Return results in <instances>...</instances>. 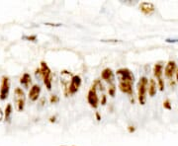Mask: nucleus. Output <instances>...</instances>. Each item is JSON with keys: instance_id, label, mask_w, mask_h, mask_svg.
<instances>
[{"instance_id": "f257e3e1", "label": "nucleus", "mask_w": 178, "mask_h": 146, "mask_svg": "<svg viewBox=\"0 0 178 146\" xmlns=\"http://www.w3.org/2000/svg\"><path fill=\"white\" fill-rule=\"evenodd\" d=\"M37 73L39 72L40 75L43 77L44 83L46 85L48 90L52 89V82H53V73H52V70L50 69V67L48 66V64L45 61L41 62V68L37 69Z\"/></svg>"}, {"instance_id": "f03ea898", "label": "nucleus", "mask_w": 178, "mask_h": 146, "mask_svg": "<svg viewBox=\"0 0 178 146\" xmlns=\"http://www.w3.org/2000/svg\"><path fill=\"white\" fill-rule=\"evenodd\" d=\"M148 87V79L145 76H142L138 83V99L141 105H145L146 102V92Z\"/></svg>"}, {"instance_id": "7ed1b4c3", "label": "nucleus", "mask_w": 178, "mask_h": 146, "mask_svg": "<svg viewBox=\"0 0 178 146\" xmlns=\"http://www.w3.org/2000/svg\"><path fill=\"white\" fill-rule=\"evenodd\" d=\"M73 75L69 71L62 70L61 72V83L64 87V93L67 97L69 95V86H70Z\"/></svg>"}, {"instance_id": "20e7f679", "label": "nucleus", "mask_w": 178, "mask_h": 146, "mask_svg": "<svg viewBox=\"0 0 178 146\" xmlns=\"http://www.w3.org/2000/svg\"><path fill=\"white\" fill-rule=\"evenodd\" d=\"M87 102L93 109H97L99 106V97L97 94V89L93 85L89 89L88 94H87Z\"/></svg>"}, {"instance_id": "39448f33", "label": "nucleus", "mask_w": 178, "mask_h": 146, "mask_svg": "<svg viewBox=\"0 0 178 146\" xmlns=\"http://www.w3.org/2000/svg\"><path fill=\"white\" fill-rule=\"evenodd\" d=\"M15 96H14V99H15V103L17 105V109L18 111H23L24 107H25V102H26V97H25V93L21 88H16L15 89Z\"/></svg>"}, {"instance_id": "423d86ee", "label": "nucleus", "mask_w": 178, "mask_h": 146, "mask_svg": "<svg viewBox=\"0 0 178 146\" xmlns=\"http://www.w3.org/2000/svg\"><path fill=\"white\" fill-rule=\"evenodd\" d=\"M116 74L119 78V81H132L135 82V76L129 68L118 69Z\"/></svg>"}, {"instance_id": "0eeeda50", "label": "nucleus", "mask_w": 178, "mask_h": 146, "mask_svg": "<svg viewBox=\"0 0 178 146\" xmlns=\"http://www.w3.org/2000/svg\"><path fill=\"white\" fill-rule=\"evenodd\" d=\"M9 90H10V81L9 78L7 76H3L2 78V84H1V89H0V99L5 100L9 95Z\"/></svg>"}, {"instance_id": "6e6552de", "label": "nucleus", "mask_w": 178, "mask_h": 146, "mask_svg": "<svg viewBox=\"0 0 178 146\" xmlns=\"http://www.w3.org/2000/svg\"><path fill=\"white\" fill-rule=\"evenodd\" d=\"M82 79L79 75H73L70 86H69V95H73L78 91L80 86H81Z\"/></svg>"}, {"instance_id": "1a4fd4ad", "label": "nucleus", "mask_w": 178, "mask_h": 146, "mask_svg": "<svg viewBox=\"0 0 178 146\" xmlns=\"http://www.w3.org/2000/svg\"><path fill=\"white\" fill-rule=\"evenodd\" d=\"M176 69H177L176 62L174 61V60H169L166 63L165 68H164V75H165V77L168 78V79H171L173 76H174V74L176 73Z\"/></svg>"}, {"instance_id": "9d476101", "label": "nucleus", "mask_w": 178, "mask_h": 146, "mask_svg": "<svg viewBox=\"0 0 178 146\" xmlns=\"http://www.w3.org/2000/svg\"><path fill=\"white\" fill-rule=\"evenodd\" d=\"M101 78L103 80H105L106 82H108L111 85H114V80H115V74L113 70L109 67L105 68L104 70L101 72Z\"/></svg>"}, {"instance_id": "9b49d317", "label": "nucleus", "mask_w": 178, "mask_h": 146, "mask_svg": "<svg viewBox=\"0 0 178 146\" xmlns=\"http://www.w3.org/2000/svg\"><path fill=\"white\" fill-rule=\"evenodd\" d=\"M139 10L145 14V15H151L155 11V5L151 2H142L139 4Z\"/></svg>"}, {"instance_id": "f8f14e48", "label": "nucleus", "mask_w": 178, "mask_h": 146, "mask_svg": "<svg viewBox=\"0 0 178 146\" xmlns=\"http://www.w3.org/2000/svg\"><path fill=\"white\" fill-rule=\"evenodd\" d=\"M133 84L132 81H119V89L125 94L133 95Z\"/></svg>"}, {"instance_id": "ddd939ff", "label": "nucleus", "mask_w": 178, "mask_h": 146, "mask_svg": "<svg viewBox=\"0 0 178 146\" xmlns=\"http://www.w3.org/2000/svg\"><path fill=\"white\" fill-rule=\"evenodd\" d=\"M40 94H41V86L35 84L32 86V88H31L30 92H29V98L31 101L35 102V101H37L38 99H39Z\"/></svg>"}, {"instance_id": "4468645a", "label": "nucleus", "mask_w": 178, "mask_h": 146, "mask_svg": "<svg viewBox=\"0 0 178 146\" xmlns=\"http://www.w3.org/2000/svg\"><path fill=\"white\" fill-rule=\"evenodd\" d=\"M148 95L151 97H153L158 92V82H155V79H149L148 82Z\"/></svg>"}, {"instance_id": "2eb2a0df", "label": "nucleus", "mask_w": 178, "mask_h": 146, "mask_svg": "<svg viewBox=\"0 0 178 146\" xmlns=\"http://www.w3.org/2000/svg\"><path fill=\"white\" fill-rule=\"evenodd\" d=\"M162 72H163V65L161 63H156L153 66V75L158 79L162 78Z\"/></svg>"}, {"instance_id": "dca6fc26", "label": "nucleus", "mask_w": 178, "mask_h": 146, "mask_svg": "<svg viewBox=\"0 0 178 146\" xmlns=\"http://www.w3.org/2000/svg\"><path fill=\"white\" fill-rule=\"evenodd\" d=\"M31 81H32V80H31V76H30L29 73H24L22 77L20 78V83H21V84H22L23 86H25L26 88H27L28 86H29V84L31 83Z\"/></svg>"}, {"instance_id": "f3484780", "label": "nucleus", "mask_w": 178, "mask_h": 146, "mask_svg": "<svg viewBox=\"0 0 178 146\" xmlns=\"http://www.w3.org/2000/svg\"><path fill=\"white\" fill-rule=\"evenodd\" d=\"M12 114V106L11 104H8L5 109V120H10V116Z\"/></svg>"}, {"instance_id": "a211bd4d", "label": "nucleus", "mask_w": 178, "mask_h": 146, "mask_svg": "<svg viewBox=\"0 0 178 146\" xmlns=\"http://www.w3.org/2000/svg\"><path fill=\"white\" fill-rule=\"evenodd\" d=\"M158 87L160 91H164V80L162 78L158 79Z\"/></svg>"}, {"instance_id": "6ab92c4d", "label": "nucleus", "mask_w": 178, "mask_h": 146, "mask_svg": "<svg viewBox=\"0 0 178 146\" xmlns=\"http://www.w3.org/2000/svg\"><path fill=\"white\" fill-rule=\"evenodd\" d=\"M163 108L166 109V110H171L172 109V106H171V104H170L169 99H166L164 102H163Z\"/></svg>"}, {"instance_id": "aec40b11", "label": "nucleus", "mask_w": 178, "mask_h": 146, "mask_svg": "<svg viewBox=\"0 0 178 146\" xmlns=\"http://www.w3.org/2000/svg\"><path fill=\"white\" fill-rule=\"evenodd\" d=\"M109 95L111 96V97H114L115 96V92H116V86H115V84L114 85H111L110 87H109Z\"/></svg>"}, {"instance_id": "412c9836", "label": "nucleus", "mask_w": 178, "mask_h": 146, "mask_svg": "<svg viewBox=\"0 0 178 146\" xmlns=\"http://www.w3.org/2000/svg\"><path fill=\"white\" fill-rule=\"evenodd\" d=\"M50 101H51L52 104H57L58 101H59V99H58V97L57 95H53V96H51Z\"/></svg>"}, {"instance_id": "4be33fe9", "label": "nucleus", "mask_w": 178, "mask_h": 146, "mask_svg": "<svg viewBox=\"0 0 178 146\" xmlns=\"http://www.w3.org/2000/svg\"><path fill=\"white\" fill-rule=\"evenodd\" d=\"M106 101H107L106 96H105V95H102V100H101V105H105V104H106Z\"/></svg>"}, {"instance_id": "5701e85b", "label": "nucleus", "mask_w": 178, "mask_h": 146, "mask_svg": "<svg viewBox=\"0 0 178 146\" xmlns=\"http://www.w3.org/2000/svg\"><path fill=\"white\" fill-rule=\"evenodd\" d=\"M128 130H129V132H134V131L136 130V128H135V126H129L128 127Z\"/></svg>"}, {"instance_id": "b1692460", "label": "nucleus", "mask_w": 178, "mask_h": 146, "mask_svg": "<svg viewBox=\"0 0 178 146\" xmlns=\"http://www.w3.org/2000/svg\"><path fill=\"white\" fill-rule=\"evenodd\" d=\"M95 116H96V119H97V120L100 121V120H101V116H100V114H99L98 112H96V113H95Z\"/></svg>"}, {"instance_id": "393cba45", "label": "nucleus", "mask_w": 178, "mask_h": 146, "mask_svg": "<svg viewBox=\"0 0 178 146\" xmlns=\"http://www.w3.org/2000/svg\"><path fill=\"white\" fill-rule=\"evenodd\" d=\"M3 117H4V114H3V112H2V110L0 109V120H2Z\"/></svg>"}, {"instance_id": "a878e982", "label": "nucleus", "mask_w": 178, "mask_h": 146, "mask_svg": "<svg viewBox=\"0 0 178 146\" xmlns=\"http://www.w3.org/2000/svg\"><path fill=\"white\" fill-rule=\"evenodd\" d=\"M175 75H176V79H177V81H178V67L176 69V73H175Z\"/></svg>"}, {"instance_id": "bb28decb", "label": "nucleus", "mask_w": 178, "mask_h": 146, "mask_svg": "<svg viewBox=\"0 0 178 146\" xmlns=\"http://www.w3.org/2000/svg\"><path fill=\"white\" fill-rule=\"evenodd\" d=\"M51 121L53 123V121H55V117H51Z\"/></svg>"}]
</instances>
